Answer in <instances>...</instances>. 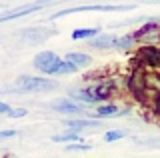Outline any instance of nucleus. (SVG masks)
Wrapping results in <instances>:
<instances>
[{"label":"nucleus","instance_id":"1","mask_svg":"<svg viewBox=\"0 0 160 158\" xmlns=\"http://www.w3.org/2000/svg\"><path fill=\"white\" fill-rule=\"evenodd\" d=\"M132 4H82V6H72V8H62V10L54 12L50 16V20L68 16V14L76 12H118V10H132Z\"/></svg>","mask_w":160,"mask_h":158},{"label":"nucleus","instance_id":"2","mask_svg":"<svg viewBox=\"0 0 160 158\" xmlns=\"http://www.w3.org/2000/svg\"><path fill=\"white\" fill-rule=\"evenodd\" d=\"M16 84L22 92H48L58 88V80L48 76H32V74H22L16 78Z\"/></svg>","mask_w":160,"mask_h":158},{"label":"nucleus","instance_id":"3","mask_svg":"<svg viewBox=\"0 0 160 158\" xmlns=\"http://www.w3.org/2000/svg\"><path fill=\"white\" fill-rule=\"evenodd\" d=\"M60 60H62V58H60L56 52L42 50V52H38L36 56L32 58V66L36 68L38 72H42V74H50V70H52V68L56 66Z\"/></svg>","mask_w":160,"mask_h":158},{"label":"nucleus","instance_id":"4","mask_svg":"<svg viewBox=\"0 0 160 158\" xmlns=\"http://www.w3.org/2000/svg\"><path fill=\"white\" fill-rule=\"evenodd\" d=\"M50 108L58 114H66V116H74V114H82L84 106H80L78 102L70 100V98H56L50 102Z\"/></svg>","mask_w":160,"mask_h":158},{"label":"nucleus","instance_id":"5","mask_svg":"<svg viewBox=\"0 0 160 158\" xmlns=\"http://www.w3.org/2000/svg\"><path fill=\"white\" fill-rule=\"evenodd\" d=\"M40 6H42L40 2H34V4H24V6H20V8H14V10H10V12L0 14V22H8V20H16V18L28 16V14H32V12L40 10Z\"/></svg>","mask_w":160,"mask_h":158},{"label":"nucleus","instance_id":"6","mask_svg":"<svg viewBox=\"0 0 160 158\" xmlns=\"http://www.w3.org/2000/svg\"><path fill=\"white\" fill-rule=\"evenodd\" d=\"M54 34H56V30H48V28H40V26H30L26 30H22V38H26V40L32 42V44H38V42L46 40L50 36H54Z\"/></svg>","mask_w":160,"mask_h":158},{"label":"nucleus","instance_id":"7","mask_svg":"<svg viewBox=\"0 0 160 158\" xmlns=\"http://www.w3.org/2000/svg\"><path fill=\"white\" fill-rule=\"evenodd\" d=\"M88 92L92 94L94 102H104L106 98L114 92V82L112 80H106V82H96L94 86L88 88Z\"/></svg>","mask_w":160,"mask_h":158},{"label":"nucleus","instance_id":"8","mask_svg":"<svg viewBox=\"0 0 160 158\" xmlns=\"http://www.w3.org/2000/svg\"><path fill=\"white\" fill-rule=\"evenodd\" d=\"M64 126L72 132L82 134L84 130H98V128H102V122H94V120H88V118H78V120H66Z\"/></svg>","mask_w":160,"mask_h":158},{"label":"nucleus","instance_id":"9","mask_svg":"<svg viewBox=\"0 0 160 158\" xmlns=\"http://www.w3.org/2000/svg\"><path fill=\"white\" fill-rule=\"evenodd\" d=\"M64 60H68L72 66H76L78 70H80V68H88L90 64H92V56H90V54H86V52L72 50V52H66Z\"/></svg>","mask_w":160,"mask_h":158},{"label":"nucleus","instance_id":"10","mask_svg":"<svg viewBox=\"0 0 160 158\" xmlns=\"http://www.w3.org/2000/svg\"><path fill=\"white\" fill-rule=\"evenodd\" d=\"M116 38L118 36H114V34H98L96 38L88 40L86 44H88L90 48H94V50H106V48H114Z\"/></svg>","mask_w":160,"mask_h":158},{"label":"nucleus","instance_id":"11","mask_svg":"<svg viewBox=\"0 0 160 158\" xmlns=\"http://www.w3.org/2000/svg\"><path fill=\"white\" fill-rule=\"evenodd\" d=\"M98 34H102L100 26H90V28H76L72 30V40H92Z\"/></svg>","mask_w":160,"mask_h":158},{"label":"nucleus","instance_id":"12","mask_svg":"<svg viewBox=\"0 0 160 158\" xmlns=\"http://www.w3.org/2000/svg\"><path fill=\"white\" fill-rule=\"evenodd\" d=\"M50 140L54 142V144H74V142H84V138L82 134H78V132H72V130H68V132H62V134H54Z\"/></svg>","mask_w":160,"mask_h":158},{"label":"nucleus","instance_id":"13","mask_svg":"<svg viewBox=\"0 0 160 158\" xmlns=\"http://www.w3.org/2000/svg\"><path fill=\"white\" fill-rule=\"evenodd\" d=\"M76 70H78L76 66H72V64H70L68 60H64V58H62V60H60L56 66L50 70L48 76H68V74H74Z\"/></svg>","mask_w":160,"mask_h":158},{"label":"nucleus","instance_id":"14","mask_svg":"<svg viewBox=\"0 0 160 158\" xmlns=\"http://www.w3.org/2000/svg\"><path fill=\"white\" fill-rule=\"evenodd\" d=\"M118 114H122V110L116 104H102V106H96V110H94L96 118H108V116H118Z\"/></svg>","mask_w":160,"mask_h":158},{"label":"nucleus","instance_id":"15","mask_svg":"<svg viewBox=\"0 0 160 158\" xmlns=\"http://www.w3.org/2000/svg\"><path fill=\"white\" fill-rule=\"evenodd\" d=\"M154 32H160V22H146L144 26H140L136 32H132V36H134V38H140V36L154 34Z\"/></svg>","mask_w":160,"mask_h":158},{"label":"nucleus","instance_id":"16","mask_svg":"<svg viewBox=\"0 0 160 158\" xmlns=\"http://www.w3.org/2000/svg\"><path fill=\"white\" fill-rule=\"evenodd\" d=\"M70 96L76 98V100L82 102V104H96V102H94V98H92V94L88 92V88H78V90H72V92H70Z\"/></svg>","mask_w":160,"mask_h":158},{"label":"nucleus","instance_id":"17","mask_svg":"<svg viewBox=\"0 0 160 158\" xmlns=\"http://www.w3.org/2000/svg\"><path fill=\"white\" fill-rule=\"evenodd\" d=\"M134 40H136V38H134L132 34L120 36V38H116V42H114V48H118V50H128V48L134 44Z\"/></svg>","mask_w":160,"mask_h":158},{"label":"nucleus","instance_id":"18","mask_svg":"<svg viewBox=\"0 0 160 158\" xmlns=\"http://www.w3.org/2000/svg\"><path fill=\"white\" fill-rule=\"evenodd\" d=\"M126 136V132L124 130H118V128H114V130H106L104 132V142H118L120 138H124Z\"/></svg>","mask_w":160,"mask_h":158},{"label":"nucleus","instance_id":"19","mask_svg":"<svg viewBox=\"0 0 160 158\" xmlns=\"http://www.w3.org/2000/svg\"><path fill=\"white\" fill-rule=\"evenodd\" d=\"M64 148L68 152H88V150H92V144H88V142H74V144H66Z\"/></svg>","mask_w":160,"mask_h":158},{"label":"nucleus","instance_id":"20","mask_svg":"<svg viewBox=\"0 0 160 158\" xmlns=\"http://www.w3.org/2000/svg\"><path fill=\"white\" fill-rule=\"evenodd\" d=\"M26 114H28L26 108H10V112L6 116H10V118H24Z\"/></svg>","mask_w":160,"mask_h":158},{"label":"nucleus","instance_id":"21","mask_svg":"<svg viewBox=\"0 0 160 158\" xmlns=\"http://www.w3.org/2000/svg\"><path fill=\"white\" fill-rule=\"evenodd\" d=\"M16 136V130L8 128V130H0V140H8V138H14Z\"/></svg>","mask_w":160,"mask_h":158},{"label":"nucleus","instance_id":"22","mask_svg":"<svg viewBox=\"0 0 160 158\" xmlns=\"http://www.w3.org/2000/svg\"><path fill=\"white\" fill-rule=\"evenodd\" d=\"M10 108H12L10 104H6V102H2V100H0V114H8V112H10Z\"/></svg>","mask_w":160,"mask_h":158}]
</instances>
